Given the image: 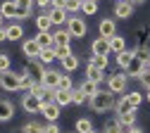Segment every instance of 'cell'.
Wrapping results in <instances>:
<instances>
[{
  "instance_id": "30",
  "label": "cell",
  "mask_w": 150,
  "mask_h": 133,
  "mask_svg": "<svg viewBox=\"0 0 150 133\" xmlns=\"http://www.w3.org/2000/svg\"><path fill=\"white\" fill-rule=\"evenodd\" d=\"M131 109H134V107L129 105L126 95H122V98L117 100V105H115V112H117V117H119V114H126V112H131Z\"/></svg>"
},
{
  "instance_id": "5",
  "label": "cell",
  "mask_w": 150,
  "mask_h": 133,
  "mask_svg": "<svg viewBox=\"0 0 150 133\" xmlns=\"http://www.w3.org/2000/svg\"><path fill=\"white\" fill-rule=\"evenodd\" d=\"M45 67H43V62L41 60H29L26 64H24V74L26 76H31L33 81H43V76H45Z\"/></svg>"
},
{
  "instance_id": "38",
  "label": "cell",
  "mask_w": 150,
  "mask_h": 133,
  "mask_svg": "<svg viewBox=\"0 0 150 133\" xmlns=\"http://www.w3.org/2000/svg\"><path fill=\"white\" fill-rule=\"evenodd\" d=\"M134 55L138 57V60H143V62H148V60H150V48H148V45H138V48L134 50Z\"/></svg>"
},
{
  "instance_id": "55",
  "label": "cell",
  "mask_w": 150,
  "mask_h": 133,
  "mask_svg": "<svg viewBox=\"0 0 150 133\" xmlns=\"http://www.w3.org/2000/svg\"><path fill=\"white\" fill-rule=\"evenodd\" d=\"M117 3H122V0H117Z\"/></svg>"
},
{
  "instance_id": "34",
  "label": "cell",
  "mask_w": 150,
  "mask_h": 133,
  "mask_svg": "<svg viewBox=\"0 0 150 133\" xmlns=\"http://www.w3.org/2000/svg\"><path fill=\"white\" fill-rule=\"evenodd\" d=\"M43 131H45V126L38 124V121H29V124H24V128H22V133H43Z\"/></svg>"
},
{
  "instance_id": "31",
  "label": "cell",
  "mask_w": 150,
  "mask_h": 133,
  "mask_svg": "<svg viewBox=\"0 0 150 133\" xmlns=\"http://www.w3.org/2000/svg\"><path fill=\"white\" fill-rule=\"evenodd\" d=\"M126 100H129V105L134 107V109H138L141 102H143V95H141L138 90H131V93H126Z\"/></svg>"
},
{
  "instance_id": "49",
  "label": "cell",
  "mask_w": 150,
  "mask_h": 133,
  "mask_svg": "<svg viewBox=\"0 0 150 133\" xmlns=\"http://www.w3.org/2000/svg\"><path fill=\"white\" fill-rule=\"evenodd\" d=\"M124 133H143V128H138V126H131V128H126Z\"/></svg>"
},
{
  "instance_id": "52",
  "label": "cell",
  "mask_w": 150,
  "mask_h": 133,
  "mask_svg": "<svg viewBox=\"0 0 150 133\" xmlns=\"http://www.w3.org/2000/svg\"><path fill=\"white\" fill-rule=\"evenodd\" d=\"M3 19H5V17H3V14H0V26H3Z\"/></svg>"
},
{
  "instance_id": "35",
  "label": "cell",
  "mask_w": 150,
  "mask_h": 133,
  "mask_svg": "<svg viewBox=\"0 0 150 133\" xmlns=\"http://www.w3.org/2000/svg\"><path fill=\"white\" fill-rule=\"evenodd\" d=\"M81 12H83L86 17L96 14V12H98V3H96V0H83V5H81Z\"/></svg>"
},
{
  "instance_id": "33",
  "label": "cell",
  "mask_w": 150,
  "mask_h": 133,
  "mask_svg": "<svg viewBox=\"0 0 150 133\" xmlns=\"http://www.w3.org/2000/svg\"><path fill=\"white\" fill-rule=\"evenodd\" d=\"M81 5H83V0H64V10H67L69 14L81 12Z\"/></svg>"
},
{
  "instance_id": "44",
  "label": "cell",
  "mask_w": 150,
  "mask_h": 133,
  "mask_svg": "<svg viewBox=\"0 0 150 133\" xmlns=\"http://www.w3.org/2000/svg\"><path fill=\"white\" fill-rule=\"evenodd\" d=\"M33 83H36V81L31 79V76H26V74L22 71V90H24V93H29V90L33 88Z\"/></svg>"
},
{
  "instance_id": "10",
  "label": "cell",
  "mask_w": 150,
  "mask_h": 133,
  "mask_svg": "<svg viewBox=\"0 0 150 133\" xmlns=\"http://www.w3.org/2000/svg\"><path fill=\"white\" fill-rule=\"evenodd\" d=\"M145 71H148V69H145V62H143V60H138V57L134 55L131 64L126 67V76H134V79H141V76H143Z\"/></svg>"
},
{
  "instance_id": "40",
  "label": "cell",
  "mask_w": 150,
  "mask_h": 133,
  "mask_svg": "<svg viewBox=\"0 0 150 133\" xmlns=\"http://www.w3.org/2000/svg\"><path fill=\"white\" fill-rule=\"evenodd\" d=\"M45 90H48V88H45V86H43L41 81H36V83H33V88H31L29 93H31V95H36V98H41V100H43V98H45Z\"/></svg>"
},
{
  "instance_id": "28",
  "label": "cell",
  "mask_w": 150,
  "mask_h": 133,
  "mask_svg": "<svg viewBox=\"0 0 150 133\" xmlns=\"http://www.w3.org/2000/svg\"><path fill=\"white\" fill-rule=\"evenodd\" d=\"M69 102H71V90H57V93H55V105L64 107Z\"/></svg>"
},
{
  "instance_id": "19",
  "label": "cell",
  "mask_w": 150,
  "mask_h": 133,
  "mask_svg": "<svg viewBox=\"0 0 150 133\" xmlns=\"http://www.w3.org/2000/svg\"><path fill=\"white\" fill-rule=\"evenodd\" d=\"M17 7H19V19H26L31 12H33V5H36V0H14Z\"/></svg>"
},
{
  "instance_id": "6",
  "label": "cell",
  "mask_w": 150,
  "mask_h": 133,
  "mask_svg": "<svg viewBox=\"0 0 150 133\" xmlns=\"http://www.w3.org/2000/svg\"><path fill=\"white\" fill-rule=\"evenodd\" d=\"M22 107H24L26 114H36V112H41L43 100L36 98V95H31V93H24V95H22Z\"/></svg>"
},
{
  "instance_id": "13",
  "label": "cell",
  "mask_w": 150,
  "mask_h": 133,
  "mask_svg": "<svg viewBox=\"0 0 150 133\" xmlns=\"http://www.w3.org/2000/svg\"><path fill=\"white\" fill-rule=\"evenodd\" d=\"M98 33L103 36V38H112L117 33V24H115V19H100V24H98Z\"/></svg>"
},
{
  "instance_id": "41",
  "label": "cell",
  "mask_w": 150,
  "mask_h": 133,
  "mask_svg": "<svg viewBox=\"0 0 150 133\" xmlns=\"http://www.w3.org/2000/svg\"><path fill=\"white\" fill-rule=\"evenodd\" d=\"M88 64H93V67H98V69H107V57H98V55H93Z\"/></svg>"
},
{
  "instance_id": "43",
  "label": "cell",
  "mask_w": 150,
  "mask_h": 133,
  "mask_svg": "<svg viewBox=\"0 0 150 133\" xmlns=\"http://www.w3.org/2000/svg\"><path fill=\"white\" fill-rule=\"evenodd\" d=\"M55 52H57V60L62 62L64 57H69V55H71V45H60V48H55Z\"/></svg>"
},
{
  "instance_id": "45",
  "label": "cell",
  "mask_w": 150,
  "mask_h": 133,
  "mask_svg": "<svg viewBox=\"0 0 150 133\" xmlns=\"http://www.w3.org/2000/svg\"><path fill=\"white\" fill-rule=\"evenodd\" d=\"M36 5H38L43 12H48V10L52 7V0H36Z\"/></svg>"
},
{
  "instance_id": "7",
  "label": "cell",
  "mask_w": 150,
  "mask_h": 133,
  "mask_svg": "<svg viewBox=\"0 0 150 133\" xmlns=\"http://www.w3.org/2000/svg\"><path fill=\"white\" fill-rule=\"evenodd\" d=\"M41 45H38V41H36V38H26V41L22 43V52L29 57V60H38L41 57Z\"/></svg>"
},
{
  "instance_id": "39",
  "label": "cell",
  "mask_w": 150,
  "mask_h": 133,
  "mask_svg": "<svg viewBox=\"0 0 150 133\" xmlns=\"http://www.w3.org/2000/svg\"><path fill=\"white\" fill-rule=\"evenodd\" d=\"M5 71H12V60H10V55H0V74H5Z\"/></svg>"
},
{
  "instance_id": "20",
  "label": "cell",
  "mask_w": 150,
  "mask_h": 133,
  "mask_svg": "<svg viewBox=\"0 0 150 133\" xmlns=\"http://www.w3.org/2000/svg\"><path fill=\"white\" fill-rule=\"evenodd\" d=\"M5 29H7V41H19V38H24V29H22L19 22H14V24H10Z\"/></svg>"
},
{
  "instance_id": "9",
  "label": "cell",
  "mask_w": 150,
  "mask_h": 133,
  "mask_svg": "<svg viewBox=\"0 0 150 133\" xmlns=\"http://www.w3.org/2000/svg\"><path fill=\"white\" fill-rule=\"evenodd\" d=\"M41 114L48 119V124H57V119H60V105H55V102H43Z\"/></svg>"
},
{
  "instance_id": "16",
  "label": "cell",
  "mask_w": 150,
  "mask_h": 133,
  "mask_svg": "<svg viewBox=\"0 0 150 133\" xmlns=\"http://www.w3.org/2000/svg\"><path fill=\"white\" fill-rule=\"evenodd\" d=\"M14 117V105L5 98H0V121H10Z\"/></svg>"
},
{
  "instance_id": "14",
  "label": "cell",
  "mask_w": 150,
  "mask_h": 133,
  "mask_svg": "<svg viewBox=\"0 0 150 133\" xmlns=\"http://www.w3.org/2000/svg\"><path fill=\"white\" fill-rule=\"evenodd\" d=\"M60 79H62V71H55V69H48L41 83H43L45 88H52V90H57V86H60Z\"/></svg>"
},
{
  "instance_id": "24",
  "label": "cell",
  "mask_w": 150,
  "mask_h": 133,
  "mask_svg": "<svg viewBox=\"0 0 150 133\" xmlns=\"http://www.w3.org/2000/svg\"><path fill=\"white\" fill-rule=\"evenodd\" d=\"M79 88H81V90L88 95V98H93V95H96V93L100 90V83H98V81H91V79H83V83H81Z\"/></svg>"
},
{
  "instance_id": "46",
  "label": "cell",
  "mask_w": 150,
  "mask_h": 133,
  "mask_svg": "<svg viewBox=\"0 0 150 133\" xmlns=\"http://www.w3.org/2000/svg\"><path fill=\"white\" fill-rule=\"evenodd\" d=\"M138 81L143 83V88H145V90H150V71H145V74L141 76V79H138Z\"/></svg>"
},
{
  "instance_id": "3",
  "label": "cell",
  "mask_w": 150,
  "mask_h": 133,
  "mask_svg": "<svg viewBox=\"0 0 150 133\" xmlns=\"http://www.w3.org/2000/svg\"><path fill=\"white\" fill-rule=\"evenodd\" d=\"M0 88L3 90H22V74H14V71H5V74H0Z\"/></svg>"
},
{
  "instance_id": "8",
  "label": "cell",
  "mask_w": 150,
  "mask_h": 133,
  "mask_svg": "<svg viewBox=\"0 0 150 133\" xmlns=\"http://www.w3.org/2000/svg\"><path fill=\"white\" fill-rule=\"evenodd\" d=\"M91 52L93 55H98V57H107L112 50H110V38H96V41L91 43Z\"/></svg>"
},
{
  "instance_id": "32",
  "label": "cell",
  "mask_w": 150,
  "mask_h": 133,
  "mask_svg": "<svg viewBox=\"0 0 150 133\" xmlns=\"http://www.w3.org/2000/svg\"><path fill=\"white\" fill-rule=\"evenodd\" d=\"M124 131H126V128H124L117 119H115V121H107V124L103 126V133H124Z\"/></svg>"
},
{
  "instance_id": "27",
  "label": "cell",
  "mask_w": 150,
  "mask_h": 133,
  "mask_svg": "<svg viewBox=\"0 0 150 133\" xmlns=\"http://www.w3.org/2000/svg\"><path fill=\"white\" fill-rule=\"evenodd\" d=\"M131 60H134V50H124V52H119V55H117V64H119V69L126 71V67L131 64Z\"/></svg>"
},
{
  "instance_id": "54",
  "label": "cell",
  "mask_w": 150,
  "mask_h": 133,
  "mask_svg": "<svg viewBox=\"0 0 150 133\" xmlns=\"http://www.w3.org/2000/svg\"><path fill=\"white\" fill-rule=\"evenodd\" d=\"M145 98H148V102H150V90H148V95H145Z\"/></svg>"
},
{
  "instance_id": "36",
  "label": "cell",
  "mask_w": 150,
  "mask_h": 133,
  "mask_svg": "<svg viewBox=\"0 0 150 133\" xmlns=\"http://www.w3.org/2000/svg\"><path fill=\"white\" fill-rule=\"evenodd\" d=\"M93 131V121L91 119H79L76 121V133H91Z\"/></svg>"
},
{
  "instance_id": "17",
  "label": "cell",
  "mask_w": 150,
  "mask_h": 133,
  "mask_svg": "<svg viewBox=\"0 0 150 133\" xmlns=\"http://www.w3.org/2000/svg\"><path fill=\"white\" fill-rule=\"evenodd\" d=\"M110 50L115 52V55L124 52V50H126V38H124V36H119V33H115V36L110 38Z\"/></svg>"
},
{
  "instance_id": "1",
  "label": "cell",
  "mask_w": 150,
  "mask_h": 133,
  "mask_svg": "<svg viewBox=\"0 0 150 133\" xmlns=\"http://www.w3.org/2000/svg\"><path fill=\"white\" fill-rule=\"evenodd\" d=\"M88 105H91L93 112H110L117 105V95L110 93V90H98L93 98H88Z\"/></svg>"
},
{
  "instance_id": "51",
  "label": "cell",
  "mask_w": 150,
  "mask_h": 133,
  "mask_svg": "<svg viewBox=\"0 0 150 133\" xmlns=\"http://www.w3.org/2000/svg\"><path fill=\"white\" fill-rule=\"evenodd\" d=\"M145 69H148V71H150V60H148V62H145Z\"/></svg>"
},
{
  "instance_id": "25",
  "label": "cell",
  "mask_w": 150,
  "mask_h": 133,
  "mask_svg": "<svg viewBox=\"0 0 150 133\" xmlns=\"http://www.w3.org/2000/svg\"><path fill=\"white\" fill-rule=\"evenodd\" d=\"M117 121H119L124 128L136 126V109H131V112H126V114H119V117H117Z\"/></svg>"
},
{
  "instance_id": "2",
  "label": "cell",
  "mask_w": 150,
  "mask_h": 133,
  "mask_svg": "<svg viewBox=\"0 0 150 133\" xmlns=\"http://www.w3.org/2000/svg\"><path fill=\"white\" fill-rule=\"evenodd\" d=\"M126 86H129V76H126V71H124V74H112V76H107V90H110V93L124 95Z\"/></svg>"
},
{
  "instance_id": "11",
  "label": "cell",
  "mask_w": 150,
  "mask_h": 133,
  "mask_svg": "<svg viewBox=\"0 0 150 133\" xmlns=\"http://www.w3.org/2000/svg\"><path fill=\"white\" fill-rule=\"evenodd\" d=\"M50 19H52V26H64L69 22V17H67V10L64 7H50L48 10Z\"/></svg>"
},
{
  "instance_id": "4",
  "label": "cell",
  "mask_w": 150,
  "mask_h": 133,
  "mask_svg": "<svg viewBox=\"0 0 150 133\" xmlns=\"http://www.w3.org/2000/svg\"><path fill=\"white\" fill-rule=\"evenodd\" d=\"M67 29H69L71 38H83L86 31H88V24H86V19H81V17H76V14H71L69 22H67Z\"/></svg>"
},
{
  "instance_id": "42",
  "label": "cell",
  "mask_w": 150,
  "mask_h": 133,
  "mask_svg": "<svg viewBox=\"0 0 150 133\" xmlns=\"http://www.w3.org/2000/svg\"><path fill=\"white\" fill-rule=\"evenodd\" d=\"M57 90H74V83H71V79L67 74H62V79H60V86H57Z\"/></svg>"
},
{
  "instance_id": "21",
  "label": "cell",
  "mask_w": 150,
  "mask_h": 133,
  "mask_svg": "<svg viewBox=\"0 0 150 133\" xmlns=\"http://www.w3.org/2000/svg\"><path fill=\"white\" fill-rule=\"evenodd\" d=\"M86 79L100 83V81L105 79V69H98V67H93V64H86Z\"/></svg>"
},
{
  "instance_id": "18",
  "label": "cell",
  "mask_w": 150,
  "mask_h": 133,
  "mask_svg": "<svg viewBox=\"0 0 150 133\" xmlns=\"http://www.w3.org/2000/svg\"><path fill=\"white\" fill-rule=\"evenodd\" d=\"M52 38H55V48H60V45H69L71 33H69V29H57L52 33Z\"/></svg>"
},
{
  "instance_id": "26",
  "label": "cell",
  "mask_w": 150,
  "mask_h": 133,
  "mask_svg": "<svg viewBox=\"0 0 150 133\" xmlns=\"http://www.w3.org/2000/svg\"><path fill=\"white\" fill-rule=\"evenodd\" d=\"M79 69V57L76 55H69V57H64V60H62V71L67 74V71H76Z\"/></svg>"
},
{
  "instance_id": "56",
  "label": "cell",
  "mask_w": 150,
  "mask_h": 133,
  "mask_svg": "<svg viewBox=\"0 0 150 133\" xmlns=\"http://www.w3.org/2000/svg\"><path fill=\"white\" fill-rule=\"evenodd\" d=\"M52 3H55V0H52Z\"/></svg>"
},
{
  "instance_id": "12",
  "label": "cell",
  "mask_w": 150,
  "mask_h": 133,
  "mask_svg": "<svg viewBox=\"0 0 150 133\" xmlns=\"http://www.w3.org/2000/svg\"><path fill=\"white\" fill-rule=\"evenodd\" d=\"M0 14L5 19H19V7H17L14 0H3V5H0Z\"/></svg>"
},
{
  "instance_id": "29",
  "label": "cell",
  "mask_w": 150,
  "mask_h": 133,
  "mask_svg": "<svg viewBox=\"0 0 150 133\" xmlns=\"http://www.w3.org/2000/svg\"><path fill=\"white\" fill-rule=\"evenodd\" d=\"M38 60H41L43 64H50V62H55V60H57V52H55V48H43Z\"/></svg>"
},
{
  "instance_id": "15",
  "label": "cell",
  "mask_w": 150,
  "mask_h": 133,
  "mask_svg": "<svg viewBox=\"0 0 150 133\" xmlns=\"http://www.w3.org/2000/svg\"><path fill=\"white\" fill-rule=\"evenodd\" d=\"M131 14H134V3H129V0L115 3V17L117 19H129Z\"/></svg>"
},
{
  "instance_id": "48",
  "label": "cell",
  "mask_w": 150,
  "mask_h": 133,
  "mask_svg": "<svg viewBox=\"0 0 150 133\" xmlns=\"http://www.w3.org/2000/svg\"><path fill=\"white\" fill-rule=\"evenodd\" d=\"M5 41H7V29L0 26V43H5Z\"/></svg>"
},
{
  "instance_id": "37",
  "label": "cell",
  "mask_w": 150,
  "mask_h": 133,
  "mask_svg": "<svg viewBox=\"0 0 150 133\" xmlns=\"http://www.w3.org/2000/svg\"><path fill=\"white\" fill-rule=\"evenodd\" d=\"M86 98H88V95H86L81 88H74V90H71V102H74V105H83Z\"/></svg>"
},
{
  "instance_id": "22",
  "label": "cell",
  "mask_w": 150,
  "mask_h": 133,
  "mask_svg": "<svg viewBox=\"0 0 150 133\" xmlns=\"http://www.w3.org/2000/svg\"><path fill=\"white\" fill-rule=\"evenodd\" d=\"M36 26H38V31H50L52 29V19L48 12H41L38 17H36Z\"/></svg>"
},
{
  "instance_id": "23",
  "label": "cell",
  "mask_w": 150,
  "mask_h": 133,
  "mask_svg": "<svg viewBox=\"0 0 150 133\" xmlns=\"http://www.w3.org/2000/svg\"><path fill=\"white\" fill-rule=\"evenodd\" d=\"M36 41H38L41 48H55V38L50 31H38V36H36Z\"/></svg>"
},
{
  "instance_id": "47",
  "label": "cell",
  "mask_w": 150,
  "mask_h": 133,
  "mask_svg": "<svg viewBox=\"0 0 150 133\" xmlns=\"http://www.w3.org/2000/svg\"><path fill=\"white\" fill-rule=\"evenodd\" d=\"M43 133H62V131H60L57 124H45V131Z\"/></svg>"
},
{
  "instance_id": "57",
  "label": "cell",
  "mask_w": 150,
  "mask_h": 133,
  "mask_svg": "<svg viewBox=\"0 0 150 133\" xmlns=\"http://www.w3.org/2000/svg\"><path fill=\"white\" fill-rule=\"evenodd\" d=\"M96 3H98V0H96Z\"/></svg>"
},
{
  "instance_id": "53",
  "label": "cell",
  "mask_w": 150,
  "mask_h": 133,
  "mask_svg": "<svg viewBox=\"0 0 150 133\" xmlns=\"http://www.w3.org/2000/svg\"><path fill=\"white\" fill-rule=\"evenodd\" d=\"M91 133H103V131H96V128H93V131H91Z\"/></svg>"
},
{
  "instance_id": "50",
  "label": "cell",
  "mask_w": 150,
  "mask_h": 133,
  "mask_svg": "<svg viewBox=\"0 0 150 133\" xmlns=\"http://www.w3.org/2000/svg\"><path fill=\"white\" fill-rule=\"evenodd\" d=\"M129 3H134V5H143L145 0H129Z\"/></svg>"
}]
</instances>
